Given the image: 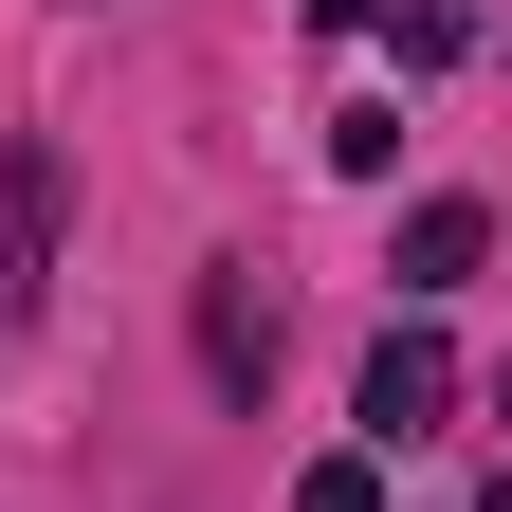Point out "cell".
<instances>
[{
    "label": "cell",
    "mask_w": 512,
    "mask_h": 512,
    "mask_svg": "<svg viewBox=\"0 0 512 512\" xmlns=\"http://www.w3.org/2000/svg\"><path fill=\"white\" fill-rule=\"evenodd\" d=\"M439 421H458V348H439V330H384L366 348V458H421Z\"/></svg>",
    "instance_id": "cell-1"
},
{
    "label": "cell",
    "mask_w": 512,
    "mask_h": 512,
    "mask_svg": "<svg viewBox=\"0 0 512 512\" xmlns=\"http://www.w3.org/2000/svg\"><path fill=\"white\" fill-rule=\"evenodd\" d=\"M55 220H74V165L19 147V183H0V293H37V275H55Z\"/></svg>",
    "instance_id": "cell-2"
},
{
    "label": "cell",
    "mask_w": 512,
    "mask_h": 512,
    "mask_svg": "<svg viewBox=\"0 0 512 512\" xmlns=\"http://www.w3.org/2000/svg\"><path fill=\"white\" fill-rule=\"evenodd\" d=\"M494 256V202H458V183H439V202H403V293H458Z\"/></svg>",
    "instance_id": "cell-3"
},
{
    "label": "cell",
    "mask_w": 512,
    "mask_h": 512,
    "mask_svg": "<svg viewBox=\"0 0 512 512\" xmlns=\"http://www.w3.org/2000/svg\"><path fill=\"white\" fill-rule=\"evenodd\" d=\"M202 384H220V403H256V384H275V311H256L238 275H202Z\"/></svg>",
    "instance_id": "cell-4"
},
{
    "label": "cell",
    "mask_w": 512,
    "mask_h": 512,
    "mask_svg": "<svg viewBox=\"0 0 512 512\" xmlns=\"http://www.w3.org/2000/svg\"><path fill=\"white\" fill-rule=\"evenodd\" d=\"M384 37H403V74H458V55H476V19H458V0H403Z\"/></svg>",
    "instance_id": "cell-5"
},
{
    "label": "cell",
    "mask_w": 512,
    "mask_h": 512,
    "mask_svg": "<svg viewBox=\"0 0 512 512\" xmlns=\"http://www.w3.org/2000/svg\"><path fill=\"white\" fill-rule=\"evenodd\" d=\"M330 165H348V183H384V165H403V110H384V92H366V110H330Z\"/></svg>",
    "instance_id": "cell-6"
},
{
    "label": "cell",
    "mask_w": 512,
    "mask_h": 512,
    "mask_svg": "<svg viewBox=\"0 0 512 512\" xmlns=\"http://www.w3.org/2000/svg\"><path fill=\"white\" fill-rule=\"evenodd\" d=\"M293 512H384V458H311V476H293Z\"/></svg>",
    "instance_id": "cell-7"
},
{
    "label": "cell",
    "mask_w": 512,
    "mask_h": 512,
    "mask_svg": "<svg viewBox=\"0 0 512 512\" xmlns=\"http://www.w3.org/2000/svg\"><path fill=\"white\" fill-rule=\"evenodd\" d=\"M476 512H512V476H494V494H476Z\"/></svg>",
    "instance_id": "cell-8"
}]
</instances>
